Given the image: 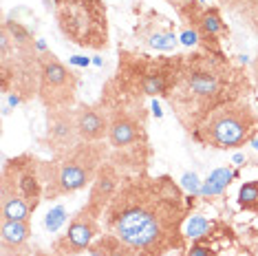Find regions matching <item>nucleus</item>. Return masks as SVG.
Masks as SVG:
<instances>
[{"label":"nucleus","mask_w":258,"mask_h":256,"mask_svg":"<svg viewBox=\"0 0 258 256\" xmlns=\"http://www.w3.org/2000/svg\"><path fill=\"white\" fill-rule=\"evenodd\" d=\"M104 217L110 234L137 256L183 249L187 199L168 174L128 179L117 188Z\"/></svg>","instance_id":"f257e3e1"},{"label":"nucleus","mask_w":258,"mask_h":256,"mask_svg":"<svg viewBox=\"0 0 258 256\" xmlns=\"http://www.w3.org/2000/svg\"><path fill=\"white\" fill-rule=\"evenodd\" d=\"M57 157V161H42L44 199L73 195L95 181L106 153L97 142H80Z\"/></svg>","instance_id":"f03ea898"},{"label":"nucleus","mask_w":258,"mask_h":256,"mask_svg":"<svg viewBox=\"0 0 258 256\" xmlns=\"http://www.w3.org/2000/svg\"><path fill=\"white\" fill-rule=\"evenodd\" d=\"M44 199L42 161L22 155L9 159L3 168L0 183V214L3 219L29 221Z\"/></svg>","instance_id":"7ed1b4c3"},{"label":"nucleus","mask_w":258,"mask_h":256,"mask_svg":"<svg viewBox=\"0 0 258 256\" xmlns=\"http://www.w3.org/2000/svg\"><path fill=\"white\" fill-rule=\"evenodd\" d=\"M258 117L249 104L232 100L221 104L197 128V139L219 150H234L251 142Z\"/></svg>","instance_id":"20e7f679"},{"label":"nucleus","mask_w":258,"mask_h":256,"mask_svg":"<svg viewBox=\"0 0 258 256\" xmlns=\"http://www.w3.org/2000/svg\"><path fill=\"white\" fill-rule=\"evenodd\" d=\"M223 93H225V75L221 67L210 60H185L181 62V69H177V78L168 97L177 95V106L181 102L190 104V100L192 104H203V115L208 117L221 104L232 102Z\"/></svg>","instance_id":"39448f33"},{"label":"nucleus","mask_w":258,"mask_h":256,"mask_svg":"<svg viewBox=\"0 0 258 256\" xmlns=\"http://www.w3.org/2000/svg\"><path fill=\"white\" fill-rule=\"evenodd\" d=\"M57 22L71 42L102 49L108 42L106 7L102 0H55Z\"/></svg>","instance_id":"423d86ee"},{"label":"nucleus","mask_w":258,"mask_h":256,"mask_svg":"<svg viewBox=\"0 0 258 256\" xmlns=\"http://www.w3.org/2000/svg\"><path fill=\"white\" fill-rule=\"evenodd\" d=\"M78 75L57 60L55 53L44 51L38 55V97L46 110L69 108L75 104Z\"/></svg>","instance_id":"0eeeda50"},{"label":"nucleus","mask_w":258,"mask_h":256,"mask_svg":"<svg viewBox=\"0 0 258 256\" xmlns=\"http://www.w3.org/2000/svg\"><path fill=\"white\" fill-rule=\"evenodd\" d=\"M99 234V214H95L89 208H82L69 223L67 234L60 236L53 243L55 256H75L93 245V241Z\"/></svg>","instance_id":"6e6552de"},{"label":"nucleus","mask_w":258,"mask_h":256,"mask_svg":"<svg viewBox=\"0 0 258 256\" xmlns=\"http://www.w3.org/2000/svg\"><path fill=\"white\" fill-rule=\"evenodd\" d=\"M46 146L55 155H62L82 142L78 131V115L73 106L46 110Z\"/></svg>","instance_id":"1a4fd4ad"},{"label":"nucleus","mask_w":258,"mask_h":256,"mask_svg":"<svg viewBox=\"0 0 258 256\" xmlns=\"http://www.w3.org/2000/svg\"><path fill=\"white\" fill-rule=\"evenodd\" d=\"M117 188H119V172H117V166L115 164H102L95 181H93L91 197H89L86 208L102 217V214L106 212L110 199L115 197Z\"/></svg>","instance_id":"9d476101"},{"label":"nucleus","mask_w":258,"mask_h":256,"mask_svg":"<svg viewBox=\"0 0 258 256\" xmlns=\"http://www.w3.org/2000/svg\"><path fill=\"white\" fill-rule=\"evenodd\" d=\"M110 124H108V144L115 150H124L131 148L133 144L139 142V135H142V126L139 121L133 117L126 110H115L110 115Z\"/></svg>","instance_id":"9b49d317"},{"label":"nucleus","mask_w":258,"mask_h":256,"mask_svg":"<svg viewBox=\"0 0 258 256\" xmlns=\"http://www.w3.org/2000/svg\"><path fill=\"white\" fill-rule=\"evenodd\" d=\"M75 115H78V131L82 142H99V139H104V135H108L110 119L95 106L80 104L75 108Z\"/></svg>","instance_id":"f8f14e48"},{"label":"nucleus","mask_w":258,"mask_h":256,"mask_svg":"<svg viewBox=\"0 0 258 256\" xmlns=\"http://www.w3.org/2000/svg\"><path fill=\"white\" fill-rule=\"evenodd\" d=\"M29 236H31L29 221H16V219L0 221V245H3V249H25Z\"/></svg>","instance_id":"ddd939ff"},{"label":"nucleus","mask_w":258,"mask_h":256,"mask_svg":"<svg viewBox=\"0 0 258 256\" xmlns=\"http://www.w3.org/2000/svg\"><path fill=\"white\" fill-rule=\"evenodd\" d=\"M199 36L203 40H210V42L214 44V49L219 51V36L223 31H225V25H223L221 20V14L219 9H205L201 14V20H199V27H197Z\"/></svg>","instance_id":"4468645a"},{"label":"nucleus","mask_w":258,"mask_h":256,"mask_svg":"<svg viewBox=\"0 0 258 256\" xmlns=\"http://www.w3.org/2000/svg\"><path fill=\"white\" fill-rule=\"evenodd\" d=\"M236 177V172L232 168H216L214 172H210V177L203 181L201 185V197H216V195H223L225 188L232 183V179Z\"/></svg>","instance_id":"2eb2a0df"},{"label":"nucleus","mask_w":258,"mask_h":256,"mask_svg":"<svg viewBox=\"0 0 258 256\" xmlns=\"http://www.w3.org/2000/svg\"><path fill=\"white\" fill-rule=\"evenodd\" d=\"M177 42L179 40L170 27L155 29V31H150L148 36H146V44L152 46V49H157V51H172L174 46H177Z\"/></svg>","instance_id":"dca6fc26"},{"label":"nucleus","mask_w":258,"mask_h":256,"mask_svg":"<svg viewBox=\"0 0 258 256\" xmlns=\"http://www.w3.org/2000/svg\"><path fill=\"white\" fill-rule=\"evenodd\" d=\"M238 206L247 212L258 214V179L256 181H247L240 185L238 190Z\"/></svg>","instance_id":"f3484780"},{"label":"nucleus","mask_w":258,"mask_h":256,"mask_svg":"<svg viewBox=\"0 0 258 256\" xmlns=\"http://www.w3.org/2000/svg\"><path fill=\"white\" fill-rule=\"evenodd\" d=\"M212 230V221H208L205 217H199V214H195V217H190L185 221V236L187 238H201L205 236L208 232Z\"/></svg>","instance_id":"a211bd4d"},{"label":"nucleus","mask_w":258,"mask_h":256,"mask_svg":"<svg viewBox=\"0 0 258 256\" xmlns=\"http://www.w3.org/2000/svg\"><path fill=\"white\" fill-rule=\"evenodd\" d=\"M67 219H69L67 208H62V206L51 208V210L46 212V217H44V230L53 234V232H57V230H60L64 223H67Z\"/></svg>","instance_id":"6ab92c4d"},{"label":"nucleus","mask_w":258,"mask_h":256,"mask_svg":"<svg viewBox=\"0 0 258 256\" xmlns=\"http://www.w3.org/2000/svg\"><path fill=\"white\" fill-rule=\"evenodd\" d=\"M181 185H183V188L190 192V195H199V192H201V181H199V177L195 172H185L183 177H181Z\"/></svg>","instance_id":"aec40b11"},{"label":"nucleus","mask_w":258,"mask_h":256,"mask_svg":"<svg viewBox=\"0 0 258 256\" xmlns=\"http://www.w3.org/2000/svg\"><path fill=\"white\" fill-rule=\"evenodd\" d=\"M179 40H181V44H185V46H195V44H199L201 36H199V31L195 27V29H185V31L179 36Z\"/></svg>","instance_id":"412c9836"},{"label":"nucleus","mask_w":258,"mask_h":256,"mask_svg":"<svg viewBox=\"0 0 258 256\" xmlns=\"http://www.w3.org/2000/svg\"><path fill=\"white\" fill-rule=\"evenodd\" d=\"M187 256H212V249H210V245H203V243H195L187 249Z\"/></svg>","instance_id":"4be33fe9"},{"label":"nucleus","mask_w":258,"mask_h":256,"mask_svg":"<svg viewBox=\"0 0 258 256\" xmlns=\"http://www.w3.org/2000/svg\"><path fill=\"white\" fill-rule=\"evenodd\" d=\"M89 57H82V55H75L71 57V64H78V67H89Z\"/></svg>","instance_id":"5701e85b"},{"label":"nucleus","mask_w":258,"mask_h":256,"mask_svg":"<svg viewBox=\"0 0 258 256\" xmlns=\"http://www.w3.org/2000/svg\"><path fill=\"white\" fill-rule=\"evenodd\" d=\"M0 256H27V254H25V249H3Z\"/></svg>","instance_id":"b1692460"},{"label":"nucleus","mask_w":258,"mask_h":256,"mask_svg":"<svg viewBox=\"0 0 258 256\" xmlns=\"http://www.w3.org/2000/svg\"><path fill=\"white\" fill-rule=\"evenodd\" d=\"M152 115H155V117H161L163 115V110H161V106L157 102H152Z\"/></svg>","instance_id":"393cba45"},{"label":"nucleus","mask_w":258,"mask_h":256,"mask_svg":"<svg viewBox=\"0 0 258 256\" xmlns=\"http://www.w3.org/2000/svg\"><path fill=\"white\" fill-rule=\"evenodd\" d=\"M168 5H172V7H181V5H185L187 0H166Z\"/></svg>","instance_id":"a878e982"},{"label":"nucleus","mask_w":258,"mask_h":256,"mask_svg":"<svg viewBox=\"0 0 258 256\" xmlns=\"http://www.w3.org/2000/svg\"><path fill=\"white\" fill-rule=\"evenodd\" d=\"M243 159H245L243 155H236V157H234V164H243Z\"/></svg>","instance_id":"bb28decb"},{"label":"nucleus","mask_w":258,"mask_h":256,"mask_svg":"<svg viewBox=\"0 0 258 256\" xmlns=\"http://www.w3.org/2000/svg\"><path fill=\"white\" fill-rule=\"evenodd\" d=\"M251 146H254V148H256V150H258V137H256V139H254V142H251Z\"/></svg>","instance_id":"cd10ccee"},{"label":"nucleus","mask_w":258,"mask_h":256,"mask_svg":"<svg viewBox=\"0 0 258 256\" xmlns=\"http://www.w3.org/2000/svg\"><path fill=\"white\" fill-rule=\"evenodd\" d=\"M33 256H49V254H44V252H36V254H33Z\"/></svg>","instance_id":"c85d7f7f"}]
</instances>
